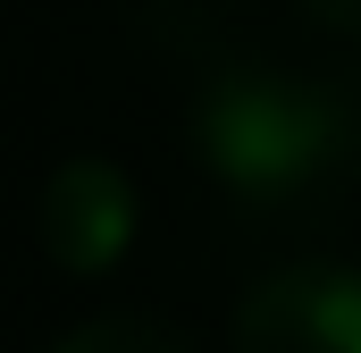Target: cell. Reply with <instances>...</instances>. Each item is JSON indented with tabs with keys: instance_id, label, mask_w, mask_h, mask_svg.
I'll use <instances>...</instances> for the list:
<instances>
[{
	"instance_id": "cell-5",
	"label": "cell",
	"mask_w": 361,
	"mask_h": 353,
	"mask_svg": "<svg viewBox=\"0 0 361 353\" xmlns=\"http://www.w3.org/2000/svg\"><path fill=\"white\" fill-rule=\"evenodd\" d=\"M302 17H311L319 34H345V42H361V0H302Z\"/></svg>"
},
{
	"instance_id": "cell-2",
	"label": "cell",
	"mask_w": 361,
	"mask_h": 353,
	"mask_svg": "<svg viewBox=\"0 0 361 353\" xmlns=\"http://www.w3.org/2000/svg\"><path fill=\"white\" fill-rule=\"evenodd\" d=\"M227 353H361V269L345 261L269 269L244 294Z\"/></svg>"
},
{
	"instance_id": "cell-3",
	"label": "cell",
	"mask_w": 361,
	"mask_h": 353,
	"mask_svg": "<svg viewBox=\"0 0 361 353\" xmlns=\"http://www.w3.org/2000/svg\"><path fill=\"white\" fill-rule=\"evenodd\" d=\"M135 227H143V202H135V185L109 169V160L51 169L42 202H34V236H42V253L59 269H109L135 244Z\"/></svg>"
},
{
	"instance_id": "cell-1",
	"label": "cell",
	"mask_w": 361,
	"mask_h": 353,
	"mask_svg": "<svg viewBox=\"0 0 361 353\" xmlns=\"http://www.w3.org/2000/svg\"><path fill=\"white\" fill-rule=\"evenodd\" d=\"M193 160L252 219H311L361 169V109L311 68H219L193 101Z\"/></svg>"
},
{
	"instance_id": "cell-4",
	"label": "cell",
	"mask_w": 361,
	"mask_h": 353,
	"mask_svg": "<svg viewBox=\"0 0 361 353\" xmlns=\"http://www.w3.org/2000/svg\"><path fill=\"white\" fill-rule=\"evenodd\" d=\"M51 353H193V345L169 320H152V311H92L85 328H68Z\"/></svg>"
}]
</instances>
